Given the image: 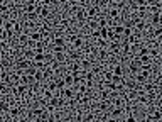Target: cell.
I'll use <instances>...</instances> for the list:
<instances>
[{"mask_svg":"<svg viewBox=\"0 0 162 122\" xmlns=\"http://www.w3.org/2000/svg\"><path fill=\"white\" fill-rule=\"evenodd\" d=\"M100 39H106L108 41V26L106 27H100Z\"/></svg>","mask_w":162,"mask_h":122,"instance_id":"cb8c5ba5","label":"cell"},{"mask_svg":"<svg viewBox=\"0 0 162 122\" xmlns=\"http://www.w3.org/2000/svg\"><path fill=\"white\" fill-rule=\"evenodd\" d=\"M98 109H100L101 112H106L108 110V100H101L100 104H98Z\"/></svg>","mask_w":162,"mask_h":122,"instance_id":"f546056e","label":"cell"},{"mask_svg":"<svg viewBox=\"0 0 162 122\" xmlns=\"http://www.w3.org/2000/svg\"><path fill=\"white\" fill-rule=\"evenodd\" d=\"M112 76H113V73H105V81H112Z\"/></svg>","mask_w":162,"mask_h":122,"instance_id":"7dc6e473","label":"cell"},{"mask_svg":"<svg viewBox=\"0 0 162 122\" xmlns=\"http://www.w3.org/2000/svg\"><path fill=\"white\" fill-rule=\"evenodd\" d=\"M29 34H19V44L22 46H27V43H29Z\"/></svg>","mask_w":162,"mask_h":122,"instance_id":"ac0fdd59","label":"cell"},{"mask_svg":"<svg viewBox=\"0 0 162 122\" xmlns=\"http://www.w3.org/2000/svg\"><path fill=\"white\" fill-rule=\"evenodd\" d=\"M44 78H46V73H44V70H36V73H34V80H36V83H41V81H44Z\"/></svg>","mask_w":162,"mask_h":122,"instance_id":"5bb4252c","label":"cell"},{"mask_svg":"<svg viewBox=\"0 0 162 122\" xmlns=\"http://www.w3.org/2000/svg\"><path fill=\"white\" fill-rule=\"evenodd\" d=\"M4 22H5V19H4V17H0V27H4Z\"/></svg>","mask_w":162,"mask_h":122,"instance_id":"f907efd6","label":"cell"},{"mask_svg":"<svg viewBox=\"0 0 162 122\" xmlns=\"http://www.w3.org/2000/svg\"><path fill=\"white\" fill-rule=\"evenodd\" d=\"M139 56H142V54H149V48H147V46H139ZM139 56H137V58H139Z\"/></svg>","mask_w":162,"mask_h":122,"instance_id":"74e56055","label":"cell"},{"mask_svg":"<svg viewBox=\"0 0 162 122\" xmlns=\"http://www.w3.org/2000/svg\"><path fill=\"white\" fill-rule=\"evenodd\" d=\"M25 19L31 20V22H34V20H37V19H41V17H39L37 12H29V14H25Z\"/></svg>","mask_w":162,"mask_h":122,"instance_id":"7402d4cb","label":"cell"},{"mask_svg":"<svg viewBox=\"0 0 162 122\" xmlns=\"http://www.w3.org/2000/svg\"><path fill=\"white\" fill-rule=\"evenodd\" d=\"M123 114H125L123 107H115L112 112H110V119H122Z\"/></svg>","mask_w":162,"mask_h":122,"instance_id":"8992f818","label":"cell"},{"mask_svg":"<svg viewBox=\"0 0 162 122\" xmlns=\"http://www.w3.org/2000/svg\"><path fill=\"white\" fill-rule=\"evenodd\" d=\"M0 80L4 81V83H10V73H7V71H2V73H0Z\"/></svg>","mask_w":162,"mask_h":122,"instance_id":"484cf974","label":"cell"},{"mask_svg":"<svg viewBox=\"0 0 162 122\" xmlns=\"http://www.w3.org/2000/svg\"><path fill=\"white\" fill-rule=\"evenodd\" d=\"M149 78H150V73H149V71L140 70L139 73H135V81H137V83H140V85H142V83H147Z\"/></svg>","mask_w":162,"mask_h":122,"instance_id":"6da1fadb","label":"cell"},{"mask_svg":"<svg viewBox=\"0 0 162 122\" xmlns=\"http://www.w3.org/2000/svg\"><path fill=\"white\" fill-rule=\"evenodd\" d=\"M44 49H46V44H44V41H37L36 46H34V53H44Z\"/></svg>","mask_w":162,"mask_h":122,"instance_id":"2e32d148","label":"cell"},{"mask_svg":"<svg viewBox=\"0 0 162 122\" xmlns=\"http://www.w3.org/2000/svg\"><path fill=\"white\" fill-rule=\"evenodd\" d=\"M123 24H115V26H113V31H115V34H120V36H122L123 34Z\"/></svg>","mask_w":162,"mask_h":122,"instance_id":"1f68e13d","label":"cell"},{"mask_svg":"<svg viewBox=\"0 0 162 122\" xmlns=\"http://www.w3.org/2000/svg\"><path fill=\"white\" fill-rule=\"evenodd\" d=\"M64 81H66V87H73L74 85V75L71 73V71H68V73H64Z\"/></svg>","mask_w":162,"mask_h":122,"instance_id":"9c48e42d","label":"cell"},{"mask_svg":"<svg viewBox=\"0 0 162 122\" xmlns=\"http://www.w3.org/2000/svg\"><path fill=\"white\" fill-rule=\"evenodd\" d=\"M51 44H52V46H66V39L63 36H52Z\"/></svg>","mask_w":162,"mask_h":122,"instance_id":"52a82bcc","label":"cell"},{"mask_svg":"<svg viewBox=\"0 0 162 122\" xmlns=\"http://www.w3.org/2000/svg\"><path fill=\"white\" fill-rule=\"evenodd\" d=\"M79 63H81V68H85V70H88V68H91V63H90V61H88V59H81Z\"/></svg>","mask_w":162,"mask_h":122,"instance_id":"b9f144b4","label":"cell"},{"mask_svg":"<svg viewBox=\"0 0 162 122\" xmlns=\"http://www.w3.org/2000/svg\"><path fill=\"white\" fill-rule=\"evenodd\" d=\"M52 58L56 59V61H59V63H64L68 56H66L64 51H58V53H52Z\"/></svg>","mask_w":162,"mask_h":122,"instance_id":"8fae6325","label":"cell"},{"mask_svg":"<svg viewBox=\"0 0 162 122\" xmlns=\"http://www.w3.org/2000/svg\"><path fill=\"white\" fill-rule=\"evenodd\" d=\"M149 10H150L152 14H155V12H160V9H159V5H150V7H149Z\"/></svg>","mask_w":162,"mask_h":122,"instance_id":"ee69618b","label":"cell"},{"mask_svg":"<svg viewBox=\"0 0 162 122\" xmlns=\"http://www.w3.org/2000/svg\"><path fill=\"white\" fill-rule=\"evenodd\" d=\"M29 37L37 43V41H42L44 39V32H42V31H32V32L29 34Z\"/></svg>","mask_w":162,"mask_h":122,"instance_id":"ba28073f","label":"cell"},{"mask_svg":"<svg viewBox=\"0 0 162 122\" xmlns=\"http://www.w3.org/2000/svg\"><path fill=\"white\" fill-rule=\"evenodd\" d=\"M162 24V12L152 14V26H160Z\"/></svg>","mask_w":162,"mask_h":122,"instance_id":"7c38bea8","label":"cell"},{"mask_svg":"<svg viewBox=\"0 0 162 122\" xmlns=\"http://www.w3.org/2000/svg\"><path fill=\"white\" fill-rule=\"evenodd\" d=\"M71 43H73V48H74V49H81L85 46V41H83V37L79 36V34L71 36Z\"/></svg>","mask_w":162,"mask_h":122,"instance_id":"7a4b0ae2","label":"cell"},{"mask_svg":"<svg viewBox=\"0 0 162 122\" xmlns=\"http://www.w3.org/2000/svg\"><path fill=\"white\" fill-rule=\"evenodd\" d=\"M54 80H56V87H58V90H61V88H64V87H66L64 78H56V76H54Z\"/></svg>","mask_w":162,"mask_h":122,"instance_id":"4316f807","label":"cell"},{"mask_svg":"<svg viewBox=\"0 0 162 122\" xmlns=\"http://www.w3.org/2000/svg\"><path fill=\"white\" fill-rule=\"evenodd\" d=\"M133 26H135V31H139V32H142V31H145V29H147V24L144 22V19H137Z\"/></svg>","mask_w":162,"mask_h":122,"instance_id":"30bf717a","label":"cell"},{"mask_svg":"<svg viewBox=\"0 0 162 122\" xmlns=\"http://www.w3.org/2000/svg\"><path fill=\"white\" fill-rule=\"evenodd\" d=\"M0 109H2V112H9L10 110V102L9 100H0Z\"/></svg>","mask_w":162,"mask_h":122,"instance_id":"ffe728a7","label":"cell"},{"mask_svg":"<svg viewBox=\"0 0 162 122\" xmlns=\"http://www.w3.org/2000/svg\"><path fill=\"white\" fill-rule=\"evenodd\" d=\"M105 88L112 93V92H115V90H117V83H113V81H105Z\"/></svg>","mask_w":162,"mask_h":122,"instance_id":"603a6c76","label":"cell"},{"mask_svg":"<svg viewBox=\"0 0 162 122\" xmlns=\"http://www.w3.org/2000/svg\"><path fill=\"white\" fill-rule=\"evenodd\" d=\"M139 59H140V63L142 65H149V63H152V58L149 54H142V56H139Z\"/></svg>","mask_w":162,"mask_h":122,"instance_id":"d4e9b609","label":"cell"},{"mask_svg":"<svg viewBox=\"0 0 162 122\" xmlns=\"http://www.w3.org/2000/svg\"><path fill=\"white\" fill-rule=\"evenodd\" d=\"M137 102H139V104H149L147 95H139V97H137Z\"/></svg>","mask_w":162,"mask_h":122,"instance_id":"ab89813d","label":"cell"},{"mask_svg":"<svg viewBox=\"0 0 162 122\" xmlns=\"http://www.w3.org/2000/svg\"><path fill=\"white\" fill-rule=\"evenodd\" d=\"M142 70H144V71H149V73H152V63H149V65H142Z\"/></svg>","mask_w":162,"mask_h":122,"instance_id":"7bdbcfd3","label":"cell"},{"mask_svg":"<svg viewBox=\"0 0 162 122\" xmlns=\"http://www.w3.org/2000/svg\"><path fill=\"white\" fill-rule=\"evenodd\" d=\"M14 34H22V26L15 20V24H14Z\"/></svg>","mask_w":162,"mask_h":122,"instance_id":"60d3db41","label":"cell"},{"mask_svg":"<svg viewBox=\"0 0 162 122\" xmlns=\"http://www.w3.org/2000/svg\"><path fill=\"white\" fill-rule=\"evenodd\" d=\"M7 48H9L7 41H5V39H0V53H5V51H7Z\"/></svg>","mask_w":162,"mask_h":122,"instance_id":"8d00e7d4","label":"cell"},{"mask_svg":"<svg viewBox=\"0 0 162 122\" xmlns=\"http://www.w3.org/2000/svg\"><path fill=\"white\" fill-rule=\"evenodd\" d=\"M9 114H10V119H19V115H20V109L19 107H10Z\"/></svg>","mask_w":162,"mask_h":122,"instance_id":"d6986e66","label":"cell"},{"mask_svg":"<svg viewBox=\"0 0 162 122\" xmlns=\"http://www.w3.org/2000/svg\"><path fill=\"white\" fill-rule=\"evenodd\" d=\"M98 20V27H106L108 26V17H100L96 19Z\"/></svg>","mask_w":162,"mask_h":122,"instance_id":"4dcf8cb0","label":"cell"},{"mask_svg":"<svg viewBox=\"0 0 162 122\" xmlns=\"http://www.w3.org/2000/svg\"><path fill=\"white\" fill-rule=\"evenodd\" d=\"M56 2H61V4H66V2H68V0H56Z\"/></svg>","mask_w":162,"mask_h":122,"instance_id":"816d5d0a","label":"cell"},{"mask_svg":"<svg viewBox=\"0 0 162 122\" xmlns=\"http://www.w3.org/2000/svg\"><path fill=\"white\" fill-rule=\"evenodd\" d=\"M36 5H34V4H25V7H24L25 14H29V12H36Z\"/></svg>","mask_w":162,"mask_h":122,"instance_id":"d6a6232c","label":"cell"},{"mask_svg":"<svg viewBox=\"0 0 162 122\" xmlns=\"http://www.w3.org/2000/svg\"><path fill=\"white\" fill-rule=\"evenodd\" d=\"M98 14H100V7H98V5H91V7H88V9H86V15H88V19H96V17H98Z\"/></svg>","mask_w":162,"mask_h":122,"instance_id":"5b68a950","label":"cell"},{"mask_svg":"<svg viewBox=\"0 0 162 122\" xmlns=\"http://www.w3.org/2000/svg\"><path fill=\"white\" fill-rule=\"evenodd\" d=\"M47 88L52 90V92H56V90H58V87H56V80H54V78L49 81V83H47Z\"/></svg>","mask_w":162,"mask_h":122,"instance_id":"f35d334b","label":"cell"},{"mask_svg":"<svg viewBox=\"0 0 162 122\" xmlns=\"http://www.w3.org/2000/svg\"><path fill=\"white\" fill-rule=\"evenodd\" d=\"M42 97H44V100H51L54 97V92H52V90H49V88H46L42 92Z\"/></svg>","mask_w":162,"mask_h":122,"instance_id":"83f0119b","label":"cell"},{"mask_svg":"<svg viewBox=\"0 0 162 122\" xmlns=\"http://www.w3.org/2000/svg\"><path fill=\"white\" fill-rule=\"evenodd\" d=\"M115 107H125V102H122V98L115 100Z\"/></svg>","mask_w":162,"mask_h":122,"instance_id":"f6af8a7d","label":"cell"},{"mask_svg":"<svg viewBox=\"0 0 162 122\" xmlns=\"http://www.w3.org/2000/svg\"><path fill=\"white\" fill-rule=\"evenodd\" d=\"M128 68H130V71H132L133 75L135 73H139V71L142 70V63H140V59H132V61H130V65H128Z\"/></svg>","mask_w":162,"mask_h":122,"instance_id":"3957f363","label":"cell"},{"mask_svg":"<svg viewBox=\"0 0 162 122\" xmlns=\"http://www.w3.org/2000/svg\"><path fill=\"white\" fill-rule=\"evenodd\" d=\"M112 73H113V75H123V68H122V65H120V63H117L115 66H113Z\"/></svg>","mask_w":162,"mask_h":122,"instance_id":"f1b7e54d","label":"cell"},{"mask_svg":"<svg viewBox=\"0 0 162 122\" xmlns=\"http://www.w3.org/2000/svg\"><path fill=\"white\" fill-rule=\"evenodd\" d=\"M31 65H32V61H31L29 58H25V56L17 59V70H25V68L31 66Z\"/></svg>","mask_w":162,"mask_h":122,"instance_id":"277c9868","label":"cell"},{"mask_svg":"<svg viewBox=\"0 0 162 122\" xmlns=\"http://www.w3.org/2000/svg\"><path fill=\"white\" fill-rule=\"evenodd\" d=\"M108 17L110 19H118L120 17V9H117V7L108 9Z\"/></svg>","mask_w":162,"mask_h":122,"instance_id":"9a60e30c","label":"cell"},{"mask_svg":"<svg viewBox=\"0 0 162 122\" xmlns=\"http://www.w3.org/2000/svg\"><path fill=\"white\" fill-rule=\"evenodd\" d=\"M68 68H69V71H71V73H76V71H81V63H79V61H74V63H71Z\"/></svg>","mask_w":162,"mask_h":122,"instance_id":"e0dca14e","label":"cell"},{"mask_svg":"<svg viewBox=\"0 0 162 122\" xmlns=\"http://www.w3.org/2000/svg\"><path fill=\"white\" fill-rule=\"evenodd\" d=\"M86 19H88V15H86V10H85V9H78V10H76V20L83 22Z\"/></svg>","mask_w":162,"mask_h":122,"instance_id":"4fadbf2b","label":"cell"},{"mask_svg":"<svg viewBox=\"0 0 162 122\" xmlns=\"http://www.w3.org/2000/svg\"><path fill=\"white\" fill-rule=\"evenodd\" d=\"M127 120H128V122H135V120H137V117H135V115H132V114H128Z\"/></svg>","mask_w":162,"mask_h":122,"instance_id":"c3c4849f","label":"cell"},{"mask_svg":"<svg viewBox=\"0 0 162 122\" xmlns=\"http://www.w3.org/2000/svg\"><path fill=\"white\" fill-rule=\"evenodd\" d=\"M2 71H5V65L0 61V73H2Z\"/></svg>","mask_w":162,"mask_h":122,"instance_id":"681fc988","label":"cell"},{"mask_svg":"<svg viewBox=\"0 0 162 122\" xmlns=\"http://www.w3.org/2000/svg\"><path fill=\"white\" fill-rule=\"evenodd\" d=\"M100 98H101V100H108V98H110V92H108L106 88H103V90L100 92Z\"/></svg>","mask_w":162,"mask_h":122,"instance_id":"d590c367","label":"cell"},{"mask_svg":"<svg viewBox=\"0 0 162 122\" xmlns=\"http://www.w3.org/2000/svg\"><path fill=\"white\" fill-rule=\"evenodd\" d=\"M132 32H133V27L128 26V24H125V27H123V34H122V39H123V37H128Z\"/></svg>","mask_w":162,"mask_h":122,"instance_id":"44dd1931","label":"cell"},{"mask_svg":"<svg viewBox=\"0 0 162 122\" xmlns=\"http://www.w3.org/2000/svg\"><path fill=\"white\" fill-rule=\"evenodd\" d=\"M9 7H10L9 4H5V2H0V14H7V12H9Z\"/></svg>","mask_w":162,"mask_h":122,"instance_id":"836d02e7","label":"cell"},{"mask_svg":"<svg viewBox=\"0 0 162 122\" xmlns=\"http://www.w3.org/2000/svg\"><path fill=\"white\" fill-rule=\"evenodd\" d=\"M108 56H110V53H108V51H105V49L101 48V49H100V53H98V59H106Z\"/></svg>","mask_w":162,"mask_h":122,"instance_id":"e575fe53","label":"cell"},{"mask_svg":"<svg viewBox=\"0 0 162 122\" xmlns=\"http://www.w3.org/2000/svg\"><path fill=\"white\" fill-rule=\"evenodd\" d=\"M90 27H91V29H96V27H98V22H96V19H95V20H90Z\"/></svg>","mask_w":162,"mask_h":122,"instance_id":"bcb514c9","label":"cell"},{"mask_svg":"<svg viewBox=\"0 0 162 122\" xmlns=\"http://www.w3.org/2000/svg\"><path fill=\"white\" fill-rule=\"evenodd\" d=\"M0 2H5V0H0Z\"/></svg>","mask_w":162,"mask_h":122,"instance_id":"f5cc1de1","label":"cell"}]
</instances>
